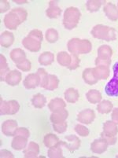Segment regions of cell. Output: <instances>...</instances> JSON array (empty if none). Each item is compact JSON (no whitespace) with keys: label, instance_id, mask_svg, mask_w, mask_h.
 Listing matches in <instances>:
<instances>
[{"label":"cell","instance_id":"1","mask_svg":"<svg viewBox=\"0 0 118 158\" xmlns=\"http://www.w3.org/2000/svg\"><path fill=\"white\" fill-rule=\"evenodd\" d=\"M28 13L23 8H14L5 16L3 22L8 29L16 30L21 23L26 21Z\"/></svg>","mask_w":118,"mask_h":158},{"label":"cell","instance_id":"2","mask_svg":"<svg viewBox=\"0 0 118 158\" xmlns=\"http://www.w3.org/2000/svg\"><path fill=\"white\" fill-rule=\"evenodd\" d=\"M68 50L72 54H88L92 50V44L88 40H80L79 38L71 39L67 44Z\"/></svg>","mask_w":118,"mask_h":158},{"label":"cell","instance_id":"3","mask_svg":"<svg viewBox=\"0 0 118 158\" xmlns=\"http://www.w3.org/2000/svg\"><path fill=\"white\" fill-rule=\"evenodd\" d=\"M92 36L99 40H103L106 42L114 41L116 40V31L113 28L106 26L103 24H97L92 28L91 31Z\"/></svg>","mask_w":118,"mask_h":158},{"label":"cell","instance_id":"4","mask_svg":"<svg viewBox=\"0 0 118 158\" xmlns=\"http://www.w3.org/2000/svg\"><path fill=\"white\" fill-rule=\"evenodd\" d=\"M81 17V13L77 7H69L65 10L63 25L68 30H72L77 26Z\"/></svg>","mask_w":118,"mask_h":158},{"label":"cell","instance_id":"5","mask_svg":"<svg viewBox=\"0 0 118 158\" xmlns=\"http://www.w3.org/2000/svg\"><path fill=\"white\" fill-rule=\"evenodd\" d=\"M118 134L117 124L112 120H108L103 124V131L101 133V138L104 139L109 145L116 144Z\"/></svg>","mask_w":118,"mask_h":158},{"label":"cell","instance_id":"6","mask_svg":"<svg viewBox=\"0 0 118 158\" xmlns=\"http://www.w3.org/2000/svg\"><path fill=\"white\" fill-rule=\"evenodd\" d=\"M113 50L109 46L103 45L98 49V57L95 59V65H106L109 67L111 64Z\"/></svg>","mask_w":118,"mask_h":158},{"label":"cell","instance_id":"7","mask_svg":"<svg viewBox=\"0 0 118 158\" xmlns=\"http://www.w3.org/2000/svg\"><path fill=\"white\" fill-rule=\"evenodd\" d=\"M113 77L106 84L105 87V92L109 97L118 96V61L113 64Z\"/></svg>","mask_w":118,"mask_h":158},{"label":"cell","instance_id":"8","mask_svg":"<svg viewBox=\"0 0 118 158\" xmlns=\"http://www.w3.org/2000/svg\"><path fill=\"white\" fill-rule=\"evenodd\" d=\"M20 105L15 100L3 101L0 98V114L1 115H14L19 111Z\"/></svg>","mask_w":118,"mask_h":158},{"label":"cell","instance_id":"9","mask_svg":"<svg viewBox=\"0 0 118 158\" xmlns=\"http://www.w3.org/2000/svg\"><path fill=\"white\" fill-rule=\"evenodd\" d=\"M22 45L24 48H26L31 52H38L41 49L42 42L38 39L27 35L25 38L23 39Z\"/></svg>","mask_w":118,"mask_h":158},{"label":"cell","instance_id":"10","mask_svg":"<svg viewBox=\"0 0 118 158\" xmlns=\"http://www.w3.org/2000/svg\"><path fill=\"white\" fill-rule=\"evenodd\" d=\"M65 139L67 142H62V141H61V142H60V143H61V146H65L71 153H73V152L77 150V149L80 147L81 142H80V139H79L77 136L70 135L65 136Z\"/></svg>","mask_w":118,"mask_h":158},{"label":"cell","instance_id":"11","mask_svg":"<svg viewBox=\"0 0 118 158\" xmlns=\"http://www.w3.org/2000/svg\"><path fill=\"white\" fill-rule=\"evenodd\" d=\"M95 119V113L94 110L87 109L79 113L77 116V121L80 123L91 124Z\"/></svg>","mask_w":118,"mask_h":158},{"label":"cell","instance_id":"12","mask_svg":"<svg viewBox=\"0 0 118 158\" xmlns=\"http://www.w3.org/2000/svg\"><path fill=\"white\" fill-rule=\"evenodd\" d=\"M18 128V122L15 120H7L2 124V132L6 136H14Z\"/></svg>","mask_w":118,"mask_h":158},{"label":"cell","instance_id":"13","mask_svg":"<svg viewBox=\"0 0 118 158\" xmlns=\"http://www.w3.org/2000/svg\"><path fill=\"white\" fill-rule=\"evenodd\" d=\"M23 85L28 90L35 89L36 87L40 85V79L39 75L37 73H30L24 80Z\"/></svg>","mask_w":118,"mask_h":158},{"label":"cell","instance_id":"14","mask_svg":"<svg viewBox=\"0 0 118 158\" xmlns=\"http://www.w3.org/2000/svg\"><path fill=\"white\" fill-rule=\"evenodd\" d=\"M109 144L105 139L101 138L99 139H96L91 144V150L94 153L102 154L107 150Z\"/></svg>","mask_w":118,"mask_h":158},{"label":"cell","instance_id":"15","mask_svg":"<svg viewBox=\"0 0 118 158\" xmlns=\"http://www.w3.org/2000/svg\"><path fill=\"white\" fill-rule=\"evenodd\" d=\"M103 11L108 18L112 21L118 20V8L116 5L108 2L103 7Z\"/></svg>","mask_w":118,"mask_h":158},{"label":"cell","instance_id":"16","mask_svg":"<svg viewBox=\"0 0 118 158\" xmlns=\"http://www.w3.org/2000/svg\"><path fill=\"white\" fill-rule=\"evenodd\" d=\"M21 73L18 70H12L8 73V74L6 76L5 81L8 85L12 86H17L20 84V82L21 80Z\"/></svg>","mask_w":118,"mask_h":158},{"label":"cell","instance_id":"17","mask_svg":"<svg viewBox=\"0 0 118 158\" xmlns=\"http://www.w3.org/2000/svg\"><path fill=\"white\" fill-rule=\"evenodd\" d=\"M57 2L50 1L49 2V7L46 10V15L49 18H57L61 14V9L57 6Z\"/></svg>","mask_w":118,"mask_h":158},{"label":"cell","instance_id":"18","mask_svg":"<svg viewBox=\"0 0 118 158\" xmlns=\"http://www.w3.org/2000/svg\"><path fill=\"white\" fill-rule=\"evenodd\" d=\"M24 156L25 158H35L37 157L40 153V146L34 142H30L28 147L24 149Z\"/></svg>","mask_w":118,"mask_h":158},{"label":"cell","instance_id":"19","mask_svg":"<svg viewBox=\"0 0 118 158\" xmlns=\"http://www.w3.org/2000/svg\"><path fill=\"white\" fill-rule=\"evenodd\" d=\"M94 74L98 80H107L109 77V68L106 65H98L93 69Z\"/></svg>","mask_w":118,"mask_h":158},{"label":"cell","instance_id":"20","mask_svg":"<svg viewBox=\"0 0 118 158\" xmlns=\"http://www.w3.org/2000/svg\"><path fill=\"white\" fill-rule=\"evenodd\" d=\"M14 42V35L11 31H5L1 34L0 44L2 47L9 48L13 45Z\"/></svg>","mask_w":118,"mask_h":158},{"label":"cell","instance_id":"21","mask_svg":"<svg viewBox=\"0 0 118 158\" xmlns=\"http://www.w3.org/2000/svg\"><path fill=\"white\" fill-rule=\"evenodd\" d=\"M10 57L16 64H20V63L23 62L24 60H26V54L23 50L20 48H15L12 50L10 54Z\"/></svg>","mask_w":118,"mask_h":158},{"label":"cell","instance_id":"22","mask_svg":"<svg viewBox=\"0 0 118 158\" xmlns=\"http://www.w3.org/2000/svg\"><path fill=\"white\" fill-rule=\"evenodd\" d=\"M68 111L65 109H63V110L55 112V113H52V114L50 115V119L52 123H58L65 121L66 119L68 118Z\"/></svg>","mask_w":118,"mask_h":158},{"label":"cell","instance_id":"23","mask_svg":"<svg viewBox=\"0 0 118 158\" xmlns=\"http://www.w3.org/2000/svg\"><path fill=\"white\" fill-rule=\"evenodd\" d=\"M65 107V102L63 99L60 98H55L52 99L48 104V109L52 113H55V112L59 111V110H63Z\"/></svg>","mask_w":118,"mask_h":158},{"label":"cell","instance_id":"24","mask_svg":"<svg viewBox=\"0 0 118 158\" xmlns=\"http://www.w3.org/2000/svg\"><path fill=\"white\" fill-rule=\"evenodd\" d=\"M82 78H83V81L89 85H94V84H97L99 81L95 76L93 69L91 68H87L84 69L83 74H82Z\"/></svg>","mask_w":118,"mask_h":158},{"label":"cell","instance_id":"25","mask_svg":"<svg viewBox=\"0 0 118 158\" xmlns=\"http://www.w3.org/2000/svg\"><path fill=\"white\" fill-rule=\"evenodd\" d=\"M28 143V139L23 136H14L11 143V147L15 150H22L25 148Z\"/></svg>","mask_w":118,"mask_h":158},{"label":"cell","instance_id":"26","mask_svg":"<svg viewBox=\"0 0 118 158\" xmlns=\"http://www.w3.org/2000/svg\"><path fill=\"white\" fill-rule=\"evenodd\" d=\"M61 141H59L58 138L54 134H47L44 138V143L46 147L47 148H52L56 146H58V145H61Z\"/></svg>","mask_w":118,"mask_h":158},{"label":"cell","instance_id":"27","mask_svg":"<svg viewBox=\"0 0 118 158\" xmlns=\"http://www.w3.org/2000/svg\"><path fill=\"white\" fill-rule=\"evenodd\" d=\"M39 63L41 65L47 66L52 64L54 61V54L49 51H46L41 54L39 57Z\"/></svg>","mask_w":118,"mask_h":158},{"label":"cell","instance_id":"28","mask_svg":"<svg viewBox=\"0 0 118 158\" xmlns=\"http://www.w3.org/2000/svg\"><path fill=\"white\" fill-rule=\"evenodd\" d=\"M71 61L72 56L65 51H61L57 54V61L60 65L68 68L71 64Z\"/></svg>","mask_w":118,"mask_h":158},{"label":"cell","instance_id":"29","mask_svg":"<svg viewBox=\"0 0 118 158\" xmlns=\"http://www.w3.org/2000/svg\"><path fill=\"white\" fill-rule=\"evenodd\" d=\"M65 98L69 103H75L78 101L79 98H80V94H79L78 90L76 89L69 88L68 90H65Z\"/></svg>","mask_w":118,"mask_h":158},{"label":"cell","instance_id":"30","mask_svg":"<svg viewBox=\"0 0 118 158\" xmlns=\"http://www.w3.org/2000/svg\"><path fill=\"white\" fill-rule=\"evenodd\" d=\"M87 101L91 104H99L101 102L103 96L98 90H90L86 94Z\"/></svg>","mask_w":118,"mask_h":158},{"label":"cell","instance_id":"31","mask_svg":"<svg viewBox=\"0 0 118 158\" xmlns=\"http://www.w3.org/2000/svg\"><path fill=\"white\" fill-rule=\"evenodd\" d=\"M113 108V105L110 101L103 100L100 102L97 106V110L101 114H108L112 111Z\"/></svg>","mask_w":118,"mask_h":158},{"label":"cell","instance_id":"32","mask_svg":"<svg viewBox=\"0 0 118 158\" xmlns=\"http://www.w3.org/2000/svg\"><path fill=\"white\" fill-rule=\"evenodd\" d=\"M47 103V98L42 94H36L32 98V104L36 109H42Z\"/></svg>","mask_w":118,"mask_h":158},{"label":"cell","instance_id":"33","mask_svg":"<svg viewBox=\"0 0 118 158\" xmlns=\"http://www.w3.org/2000/svg\"><path fill=\"white\" fill-rule=\"evenodd\" d=\"M10 72L9 66L7 64L6 59L2 54L0 55V75H1V80H5L6 76Z\"/></svg>","mask_w":118,"mask_h":158},{"label":"cell","instance_id":"34","mask_svg":"<svg viewBox=\"0 0 118 158\" xmlns=\"http://www.w3.org/2000/svg\"><path fill=\"white\" fill-rule=\"evenodd\" d=\"M59 84V80L55 75H49L48 80L44 89L48 90H54L57 88Z\"/></svg>","mask_w":118,"mask_h":158},{"label":"cell","instance_id":"35","mask_svg":"<svg viewBox=\"0 0 118 158\" xmlns=\"http://www.w3.org/2000/svg\"><path fill=\"white\" fill-rule=\"evenodd\" d=\"M104 2V1H99V0H89L87 2L86 7L89 12H97L100 9L102 4Z\"/></svg>","mask_w":118,"mask_h":158},{"label":"cell","instance_id":"36","mask_svg":"<svg viewBox=\"0 0 118 158\" xmlns=\"http://www.w3.org/2000/svg\"><path fill=\"white\" fill-rule=\"evenodd\" d=\"M45 37L47 42L50 44H54L58 40V33L54 28H49L46 31Z\"/></svg>","mask_w":118,"mask_h":158},{"label":"cell","instance_id":"37","mask_svg":"<svg viewBox=\"0 0 118 158\" xmlns=\"http://www.w3.org/2000/svg\"><path fill=\"white\" fill-rule=\"evenodd\" d=\"M48 156L50 158H63L62 149L61 148V145L56 146L54 147L50 148L47 152Z\"/></svg>","mask_w":118,"mask_h":158},{"label":"cell","instance_id":"38","mask_svg":"<svg viewBox=\"0 0 118 158\" xmlns=\"http://www.w3.org/2000/svg\"><path fill=\"white\" fill-rule=\"evenodd\" d=\"M36 73L39 75V77H40V86L41 87H43V88H44L46 84H47V80H48V77H49L48 73H47V71L43 68L39 69L37 70Z\"/></svg>","mask_w":118,"mask_h":158},{"label":"cell","instance_id":"39","mask_svg":"<svg viewBox=\"0 0 118 158\" xmlns=\"http://www.w3.org/2000/svg\"><path fill=\"white\" fill-rule=\"evenodd\" d=\"M74 130L79 135L82 136V137H87V136H88L89 132H90L89 131V129L87 127L81 125V124H77V125L75 126Z\"/></svg>","mask_w":118,"mask_h":158},{"label":"cell","instance_id":"40","mask_svg":"<svg viewBox=\"0 0 118 158\" xmlns=\"http://www.w3.org/2000/svg\"><path fill=\"white\" fill-rule=\"evenodd\" d=\"M67 127H68V123L66 121L62 122V123H53V128L58 134H62V133L65 132L67 130Z\"/></svg>","mask_w":118,"mask_h":158},{"label":"cell","instance_id":"41","mask_svg":"<svg viewBox=\"0 0 118 158\" xmlns=\"http://www.w3.org/2000/svg\"><path fill=\"white\" fill-rule=\"evenodd\" d=\"M16 67H17L18 69L21 70V71L23 72H28L30 71L32 69V63L29 60L26 59L24 60L23 62L16 64Z\"/></svg>","mask_w":118,"mask_h":158},{"label":"cell","instance_id":"42","mask_svg":"<svg viewBox=\"0 0 118 158\" xmlns=\"http://www.w3.org/2000/svg\"><path fill=\"white\" fill-rule=\"evenodd\" d=\"M71 56H72L71 64H70V65L69 66L68 69L70 70H75V69H77L79 66H80V59L79 58L78 55H76V54H71Z\"/></svg>","mask_w":118,"mask_h":158},{"label":"cell","instance_id":"43","mask_svg":"<svg viewBox=\"0 0 118 158\" xmlns=\"http://www.w3.org/2000/svg\"><path fill=\"white\" fill-rule=\"evenodd\" d=\"M23 136V137H25L27 139L30 137V132L26 127H18L17 129V131H15V134L14 136Z\"/></svg>","mask_w":118,"mask_h":158},{"label":"cell","instance_id":"44","mask_svg":"<svg viewBox=\"0 0 118 158\" xmlns=\"http://www.w3.org/2000/svg\"><path fill=\"white\" fill-rule=\"evenodd\" d=\"M29 36H32L34 38L38 39L39 40H40L41 42H43V40H44V35H43V32H42L39 29H34L32 31H30L28 33V35Z\"/></svg>","mask_w":118,"mask_h":158},{"label":"cell","instance_id":"45","mask_svg":"<svg viewBox=\"0 0 118 158\" xmlns=\"http://www.w3.org/2000/svg\"><path fill=\"white\" fill-rule=\"evenodd\" d=\"M0 4H1V6H0V13L1 14H3L6 11L10 10V9H11V6L6 0H1Z\"/></svg>","mask_w":118,"mask_h":158},{"label":"cell","instance_id":"46","mask_svg":"<svg viewBox=\"0 0 118 158\" xmlns=\"http://www.w3.org/2000/svg\"><path fill=\"white\" fill-rule=\"evenodd\" d=\"M111 117L113 121L114 122V123H116L118 125V108H115L114 110H113Z\"/></svg>","mask_w":118,"mask_h":158},{"label":"cell","instance_id":"47","mask_svg":"<svg viewBox=\"0 0 118 158\" xmlns=\"http://www.w3.org/2000/svg\"><path fill=\"white\" fill-rule=\"evenodd\" d=\"M1 157H14V155L11 152H10L9 150H6V149H2L1 150Z\"/></svg>","mask_w":118,"mask_h":158},{"label":"cell","instance_id":"48","mask_svg":"<svg viewBox=\"0 0 118 158\" xmlns=\"http://www.w3.org/2000/svg\"><path fill=\"white\" fill-rule=\"evenodd\" d=\"M14 2H16V3H18V4H23V3H28V1H15V0H14Z\"/></svg>","mask_w":118,"mask_h":158},{"label":"cell","instance_id":"49","mask_svg":"<svg viewBox=\"0 0 118 158\" xmlns=\"http://www.w3.org/2000/svg\"><path fill=\"white\" fill-rule=\"evenodd\" d=\"M116 157H118V155H117V156H116Z\"/></svg>","mask_w":118,"mask_h":158},{"label":"cell","instance_id":"50","mask_svg":"<svg viewBox=\"0 0 118 158\" xmlns=\"http://www.w3.org/2000/svg\"><path fill=\"white\" fill-rule=\"evenodd\" d=\"M117 8H118V5H117Z\"/></svg>","mask_w":118,"mask_h":158}]
</instances>
